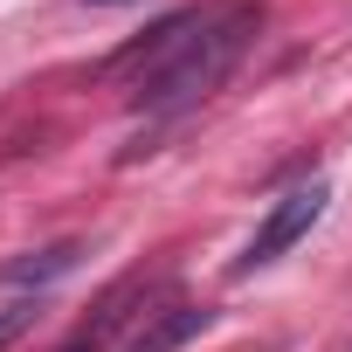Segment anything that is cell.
<instances>
[{
  "label": "cell",
  "mask_w": 352,
  "mask_h": 352,
  "mask_svg": "<svg viewBox=\"0 0 352 352\" xmlns=\"http://www.w3.org/2000/svg\"><path fill=\"white\" fill-rule=\"evenodd\" d=\"M214 324V311L208 304H187V297H166L159 311H145L138 324H131V338L118 345V352H180L187 338H201Z\"/></svg>",
  "instance_id": "obj_4"
},
{
  "label": "cell",
  "mask_w": 352,
  "mask_h": 352,
  "mask_svg": "<svg viewBox=\"0 0 352 352\" xmlns=\"http://www.w3.org/2000/svg\"><path fill=\"white\" fill-rule=\"evenodd\" d=\"M76 256H83V242H49V249H35V256H21V263H8L0 276L8 283H49V276H63V270H76Z\"/></svg>",
  "instance_id": "obj_5"
},
{
  "label": "cell",
  "mask_w": 352,
  "mask_h": 352,
  "mask_svg": "<svg viewBox=\"0 0 352 352\" xmlns=\"http://www.w3.org/2000/svg\"><path fill=\"white\" fill-rule=\"evenodd\" d=\"M152 290H159V283H152L145 270L118 276V283H111V290L90 304V318H83V324H76V331H69L56 352H104V345H111L124 324H138V318H145V297H152Z\"/></svg>",
  "instance_id": "obj_3"
},
{
  "label": "cell",
  "mask_w": 352,
  "mask_h": 352,
  "mask_svg": "<svg viewBox=\"0 0 352 352\" xmlns=\"http://www.w3.org/2000/svg\"><path fill=\"white\" fill-rule=\"evenodd\" d=\"M324 208H331V187L324 180H304V187H290L263 221H256V235H249V249L235 256V276H249V270H270L276 256H290L318 221H324Z\"/></svg>",
  "instance_id": "obj_2"
},
{
  "label": "cell",
  "mask_w": 352,
  "mask_h": 352,
  "mask_svg": "<svg viewBox=\"0 0 352 352\" xmlns=\"http://www.w3.org/2000/svg\"><path fill=\"white\" fill-rule=\"evenodd\" d=\"M256 28H263V8H249V0L187 8V14L159 21L138 49H124L111 69L131 76V111H145L152 124H173L228 83V69L249 56Z\"/></svg>",
  "instance_id": "obj_1"
}]
</instances>
